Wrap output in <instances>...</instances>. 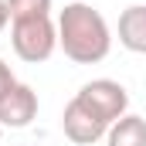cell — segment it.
I'll return each instance as SVG.
<instances>
[{
	"label": "cell",
	"instance_id": "cell-1",
	"mask_svg": "<svg viewBox=\"0 0 146 146\" xmlns=\"http://www.w3.org/2000/svg\"><path fill=\"white\" fill-rule=\"evenodd\" d=\"M58 48L65 51V58L75 65H99L106 61L112 51V31L106 17L92 7V3H65V10L58 14Z\"/></svg>",
	"mask_w": 146,
	"mask_h": 146
},
{
	"label": "cell",
	"instance_id": "cell-2",
	"mask_svg": "<svg viewBox=\"0 0 146 146\" xmlns=\"http://www.w3.org/2000/svg\"><path fill=\"white\" fill-rule=\"evenodd\" d=\"M10 48L21 61L41 65L54 54L58 48V24L51 17H27V21H10Z\"/></svg>",
	"mask_w": 146,
	"mask_h": 146
},
{
	"label": "cell",
	"instance_id": "cell-3",
	"mask_svg": "<svg viewBox=\"0 0 146 146\" xmlns=\"http://www.w3.org/2000/svg\"><path fill=\"white\" fill-rule=\"evenodd\" d=\"M75 95L95 112L102 122H109V126L115 119H122L126 109H129V92H126L119 82H112V78H92V82H85Z\"/></svg>",
	"mask_w": 146,
	"mask_h": 146
},
{
	"label": "cell",
	"instance_id": "cell-4",
	"mask_svg": "<svg viewBox=\"0 0 146 146\" xmlns=\"http://www.w3.org/2000/svg\"><path fill=\"white\" fill-rule=\"evenodd\" d=\"M61 129H65V136L75 146H92V143H99V139H106L109 122H102L95 112L75 95L72 102L65 106V112H61Z\"/></svg>",
	"mask_w": 146,
	"mask_h": 146
},
{
	"label": "cell",
	"instance_id": "cell-5",
	"mask_svg": "<svg viewBox=\"0 0 146 146\" xmlns=\"http://www.w3.org/2000/svg\"><path fill=\"white\" fill-rule=\"evenodd\" d=\"M34 115H37V92L24 82H17L0 99V126H7V129H24V126H31Z\"/></svg>",
	"mask_w": 146,
	"mask_h": 146
},
{
	"label": "cell",
	"instance_id": "cell-6",
	"mask_svg": "<svg viewBox=\"0 0 146 146\" xmlns=\"http://www.w3.org/2000/svg\"><path fill=\"white\" fill-rule=\"evenodd\" d=\"M119 44L133 54H146V3H133L119 14Z\"/></svg>",
	"mask_w": 146,
	"mask_h": 146
},
{
	"label": "cell",
	"instance_id": "cell-7",
	"mask_svg": "<svg viewBox=\"0 0 146 146\" xmlns=\"http://www.w3.org/2000/svg\"><path fill=\"white\" fill-rule=\"evenodd\" d=\"M106 146H146V119L126 112L106 133Z\"/></svg>",
	"mask_w": 146,
	"mask_h": 146
},
{
	"label": "cell",
	"instance_id": "cell-8",
	"mask_svg": "<svg viewBox=\"0 0 146 146\" xmlns=\"http://www.w3.org/2000/svg\"><path fill=\"white\" fill-rule=\"evenodd\" d=\"M10 21H27V17H51V0H3Z\"/></svg>",
	"mask_w": 146,
	"mask_h": 146
},
{
	"label": "cell",
	"instance_id": "cell-9",
	"mask_svg": "<svg viewBox=\"0 0 146 146\" xmlns=\"http://www.w3.org/2000/svg\"><path fill=\"white\" fill-rule=\"evenodd\" d=\"M14 85H17V78H14V72H10V65L0 58V99H3V95L14 88Z\"/></svg>",
	"mask_w": 146,
	"mask_h": 146
},
{
	"label": "cell",
	"instance_id": "cell-10",
	"mask_svg": "<svg viewBox=\"0 0 146 146\" xmlns=\"http://www.w3.org/2000/svg\"><path fill=\"white\" fill-rule=\"evenodd\" d=\"M7 24H10V14H7V3H3V0H0V31H3V27H7Z\"/></svg>",
	"mask_w": 146,
	"mask_h": 146
},
{
	"label": "cell",
	"instance_id": "cell-11",
	"mask_svg": "<svg viewBox=\"0 0 146 146\" xmlns=\"http://www.w3.org/2000/svg\"><path fill=\"white\" fill-rule=\"evenodd\" d=\"M0 133H3V126H0Z\"/></svg>",
	"mask_w": 146,
	"mask_h": 146
}]
</instances>
